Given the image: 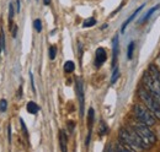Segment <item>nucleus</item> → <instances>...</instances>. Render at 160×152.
Instances as JSON below:
<instances>
[{
    "mask_svg": "<svg viewBox=\"0 0 160 152\" xmlns=\"http://www.w3.org/2000/svg\"><path fill=\"white\" fill-rule=\"evenodd\" d=\"M94 109L92 108H90L89 109V118H88V120H89V130L91 131V128H92V123H94Z\"/></svg>",
    "mask_w": 160,
    "mask_h": 152,
    "instance_id": "16",
    "label": "nucleus"
},
{
    "mask_svg": "<svg viewBox=\"0 0 160 152\" xmlns=\"http://www.w3.org/2000/svg\"><path fill=\"white\" fill-rule=\"evenodd\" d=\"M77 96H78V101H79L80 107V116L84 115V103H85V98H84V86H82V81L78 78L77 80Z\"/></svg>",
    "mask_w": 160,
    "mask_h": 152,
    "instance_id": "6",
    "label": "nucleus"
},
{
    "mask_svg": "<svg viewBox=\"0 0 160 152\" xmlns=\"http://www.w3.org/2000/svg\"><path fill=\"white\" fill-rule=\"evenodd\" d=\"M148 73H149L150 76H152L153 81H154V85H155V87H157L158 95L160 96V71H159V69H158L154 64H150V65H149V70H148Z\"/></svg>",
    "mask_w": 160,
    "mask_h": 152,
    "instance_id": "7",
    "label": "nucleus"
},
{
    "mask_svg": "<svg viewBox=\"0 0 160 152\" xmlns=\"http://www.w3.org/2000/svg\"><path fill=\"white\" fill-rule=\"evenodd\" d=\"M120 141L122 144H124L126 146H128L132 151L136 150H145L147 146L144 145V142L140 140V137L138 136V134L136 133L129 128H123L120 131Z\"/></svg>",
    "mask_w": 160,
    "mask_h": 152,
    "instance_id": "1",
    "label": "nucleus"
},
{
    "mask_svg": "<svg viewBox=\"0 0 160 152\" xmlns=\"http://www.w3.org/2000/svg\"><path fill=\"white\" fill-rule=\"evenodd\" d=\"M133 112H134L136 118L139 120V123H143V124H145L148 126L154 125L155 121H157V118L143 104H136L134 108H133Z\"/></svg>",
    "mask_w": 160,
    "mask_h": 152,
    "instance_id": "4",
    "label": "nucleus"
},
{
    "mask_svg": "<svg viewBox=\"0 0 160 152\" xmlns=\"http://www.w3.org/2000/svg\"><path fill=\"white\" fill-rule=\"evenodd\" d=\"M40 111V107L35 102H28L27 103V112L30 114H36Z\"/></svg>",
    "mask_w": 160,
    "mask_h": 152,
    "instance_id": "12",
    "label": "nucleus"
},
{
    "mask_svg": "<svg viewBox=\"0 0 160 152\" xmlns=\"http://www.w3.org/2000/svg\"><path fill=\"white\" fill-rule=\"evenodd\" d=\"M74 69H75V65H74V63H73L72 60H69V61H67V63L64 64V71H65V73L70 74V73L74 71Z\"/></svg>",
    "mask_w": 160,
    "mask_h": 152,
    "instance_id": "14",
    "label": "nucleus"
},
{
    "mask_svg": "<svg viewBox=\"0 0 160 152\" xmlns=\"http://www.w3.org/2000/svg\"><path fill=\"white\" fill-rule=\"evenodd\" d=\"M133 130L138 134L140 140L144 142V145L147 146V149H150L155 142H157V136L154 133L150 130V128L143 123H138L136 125H133Z\"/></svg>",
    "mask_w": 160,
    "mask_h": 152,
    "instance_id": "3",
    "label": "nucleus"
},
{
    "mask_svg": "<svg viewBox=\"0 0 160 152\" xmlns=\"http://www.w3.org/2000/svg\"><path fill=\"white\" fill-rule=\"evenodd\" d=\"M133 50H134V42H131L129 45H128V50H127V58L128 59H132V57H133Z\"/></svg>",
    "mask_w": 160,
    "mask_h": 152,
    "instance_id": "18",
    "label": "nucleus"
},
{
    "mask_svg": "<svg viewBox=\"0 0 160 152\" xmlns=\"http://www.w3.org/2000/svg\"><path fill=\"white\" fill-rule=\"evenodd\" d=\"M43 2H44V5H49L51 4V0H43Z\"/></svg>",
    "mask_w": 160,
    "mask_h": 152,
    "instance_id": "26",
    "label": "nucleus"
},
{
    "mask_svg": "<svg viewBox=\"0 0 160 152\" xmlns=\"http://www.w3.org/2000/svg\"><path fill=\"white\" fill-rule=\"evenodd\" d=\"M8 108V102L6 99H1L0 101V112H5Z\"/></svg>",
    "mask_w": 160,
    "mask_h": 152,
    "instance_id": "22",
    "label": "nucleus"
},
{
    "mask_svg": "<svg viewBox=\"0 0 160 152\" xmlns=\"http://www.w3.org/2000/svg\"><path fill=\"white\" fill-rule=\"evenodd\" d=\"M95 23H96V20L94 19V17H90V19L85 20V21L82 22V27H84V28H86V27H92V26H95Z\"/></svg>",
    "mask_w": 160,
    "mask_h": 152,
    "instance_id": "15",
    "label": "nucleus"
},
{
    "mask_svg": "<svg viewBox=\"0 0 160 152\" xmlns=\"http://www.w3.org/2000/svg\"><path fill=\"white\" fill-rule=\"evenodd\" d=\"M138 96H139L140 101L143 102V104L153 113V115L160 120V101L158 98H155L153 95H150L143 86L139 87L138 90Z\"/></svg>",
    "mask_w": 160,
    "mask_h": 152,
    "instance_id": "2",
    "label": "nucleus"
},
{
    "mask_svg": "<svg viewBox=\"0 0 160 152\" xmlns=\"http://www.w3.org/2000/svg\"><path fill=\"white\" fill-rule=\"evenodd\" d=\"M5 49H6V45H5V35L1 31L0 32V52L1 50H5Z\"/></svg>",
    "mask_w": 160,
    "mask_h": 152,
    "instance_id": "19",
    "label": "nucleus"
},
{
    "mask_svg": "<svg viewBox=\"0 0 160 152\" xmlns=\"http://www.w3.org/2000/svg\"><path fill=\"white\" fill-rule=\"evenodd\" d=\"M106 59H107L106 50L103 48H98L96 53H95V65H96V68H100L101 65L106 61Z\"/></svg>",
    "mask_w": 160,
    "mask_h": 152,
    "instance_id": "8",
    "label": "nucleus"
},
{
    "mask_svg": "<svg viewBox=\"0 0 160 152\" xmlns=\"http://www.w3.org/2000/svg\"><path fill=\"white\" fill-rule=\"evenodd\" d=\"M16 31H18V27L15 26V28H14V31H12V37H16Z\"/></svg>",
    "mask_w": 160,
    "mask_h": 152,
    "instance_id": "25",
    "label": "nucleus"
},
{
    "mask_svg": "<svg viewBox=\"0 0 160 152\" xmlns=\"http://www.w3.org/2000/svg\"><path fill=\"white\" fill-rule=\"evenodd\" d=\"M118 58V36H115L112 40V68L116 66Z\"/></svg>",
    "mask_w": 160,
    "mask_h": 152,
    "instance_id": "9",
    "label": "nucleus"
},
{
    "mask_svg": "<svg viewBox=\"0 0 160 152\" xmlns=\"http://www.w3.org/2000/svg\"><path fill=\"white\" fill-rule=\"evenodd\" d=\"M59 140H60V150L62 151H67V135L63 130H60L59 133Z\"/></svg>",
    "mask_w": 160,
    "mask_h": 152,
    "instance_id": "11",
    "label": "nucleus"
},
{
    "mask_svg": "<svg viewBox=\"0 0 160 152\" xmlns=\"http://www.w3.org/2000/svg\"><path fill=\"white\" fill-rule=\"evenodd\" d=\"M56 55H57V48H56L54 45H52V47L49 48V58L53 60V59L56 58Z\"/></svg>",
    "mask_w": 160,
    "mask_h": 152,
    "instance_id": "21",
    "label": "nucleus"
},
{
    "mask_svg": "<svg viewBox=\"0 0 160 152\" xmlns=\"http://www.w3.org/2000/svg\"><path fill=\"white\" fill-rule=\"evenodd\" d=\"M142 83H143V87H144L150 95H153L155 98H158L160 101V96L158 95V91H157V87H155V85H154V81H153L152 76H150V74H149L148 71H145V73L143 74Z\"/></svg>",
    "mask_w": 160,
    "mask_h": 152,
    "instance_id": "5",
    "label": "nucleus"
},
{
    "mask_svg": "<svg viewBox=\"0 0 160 152\" xmlns=\"http://www.w3.org/2000/svg\"><path fill=\"white\" fill-rule=\"evenodd\" d=\"M14 5L12 4H10V6H9V19H10V21L12 20V17H14Z\"/></svg>",
    "mask_w": 160,
    "mask_h": 152,
    "instance_id": "24",
    "label": "nucleus"
},
{
    "mask_svg": "<svg viewBox=\"0 0 160 152\" xmlns=\"http://www.w3.org/2000/svg\"><path fill=\"white\" fill-rule=\"evenodd\" d=\"M159 7H160V4H159V5H157V6H153V7H152V9H150V10L147 12V15H145L143 19L140 20V23H142V22H145V21H148V20L150 19V16H152V15H153V14H154V12H155V11H157Z\"/></svg>",
    "mask_w": 160,
    "mask_h": 152,
    "instance_id": "13",
    "label": "nucleus"
},
{
    "mask_svg": "<svg viewBox=\"0 0 160 152\" xmlns=\"http://www.w3.org/2000/svg\"><path fill=\"white\" fill-rule=\"evenodd\" d=\"M118 77H120V70H118L117 66H115L113 68V74H112V77H111V83H115Z\"/></svg>",
    "mask_w": 160,
    "mask_h": 152,
    "instance_id": "17",
    "label": "nucleus"
},
{
    "mask_svg": "<svg viewBox=\"0 0 160 152\" xmlns=\"http://www.w3.org/2000/svg\"><path fill=\"white\" fill-rule=\"evenodd\" d=\"M107 130H108V129H107V126L105 125V123H103V121H101V124H100V134H101V135H105V134L107 133Z\"/></svg>",
    "mask_w": 160,
    "mask_h": 152,
    "instance_id": "23",
    "label": "nucleus"
},
{
    "mask_svg": "<svg viewBox=\"0 0 160 152\" xmlns=\"http://www.w3.org/2000/svg\"><path fill=\"white\" fill-rule=\"evenodd\" d=\"M143 7H144V5H142V6H139V7H138V9H137V10H136V11H134V12H133V14H132V15H131V16H129L128 19L126 20V21H124V23H123V25H122V27H121V32H122V33H123V32L126 31L127 26H128V25L131 23V21H132V20L134 19V17H136V16H137V15L139 14V11L142 10V9H143Z\"/></svg>",
    "mask_w": 160,
    "mask_h": 152,
    "instance_id": "10",
    "label": "nucleus"
},
{
    "mask_svg": "<svg viewBox=\"0 0 160 152\" xmlns=\"http://www.w3.org/2000/svg\"><path fill=\"white\" fill-rule=\"evenodd\" d=\"M159 60H160V55H159Z\"/></svg>",
    "mask_w": 160,
    "mask_h": 152,
    "instance_id": "27",
    "label": "nucleus"
},
{
    "mask_svg": "<svg viewBox=\"0 0 160 152\" xmlns=\"http://www.w3.org/2000/svg\"><path fill=\"white\" fill-rule=\"evenodd\" d=\"M33 27H35V30H36L37 32H41V31H42V22H41L40 19L35 20V22H33Z\"/></svg>",
    "mask_w": 160,
    "mask_h": 152,
    "instance_id": "20",
    "label": "nucleus"
}]
</instances>
